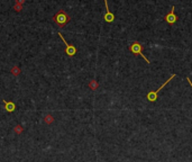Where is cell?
<instances>
[{
	"mask_svg": "<svg viewBox=\"0 0 192 162\" xmlns=\"http://www.w3.org/2000/svg\"><path fill=\"white\" fill-rule=\"evenodd\" d=\"M52 21H53V23H55L58 27H64V26L71 21V17H70V15L66 13L65 10L60 9V10L53 16Z\"/></svg>",
	"mask_w": 192,
	"mask_h": 162,
	"instance_id": "cell-1",
	"label": "cell"
},
{
	"mask_svg": "<svg viewBox=\"0 0 192 162\" xmlns=\"http://www.w3.org/2000/svg\"><path fill=\"white\" fill-rule=\"evenodd\" d=\"M129 50L133 54H135V55H140V56H143V59L146 61L148 64H150V61H148V59L143 54V45L137 41H134L131 42V44L129 45Z\"/></svg>",
	"mask_w": 192,
	"mask_h": 162,
	"instance_id": "cell-2",
	"label": "cell"
},
{
	"mask_svg": "<svg viewBox=\"0 0 192 162\" xmlns=\"http://www.w3.org/2000/svg\"><path fill=\"white\" fill-rule=\"evenodd\" d=\"M176 77V75H172L171 77H170V78H168V80H166V81H165V83H163V84H162V86H161V87L159 88V89H157V90H156V91H151V92H148V94H147V100H148V101H151V103H153V101H155L156 99H157V95H159V92L161 91V90H162V89H163L164 87H165V86H166V84H168V82H170V81H171L172 79H174V78H175Z\"/></svg>",
	"mask_w": 192,
	"mask_h": 162,
	"instance_id": "cell-3",
	"label": "cell"
},
{
	"mask_svg": "<svg viewBox=\"0 0 192 162\" xmlns=\"http://www.w3.org/2000/svg\"><path fill=\"white\" fill-rule=\"evenodd\" d=\"M58 36L61 37V40L64 42V44H65V53L68 54L69 56H74V55H75V53H77V49H75V46L72 45V44H69V43H68V42L64 40V37H63L62 33H58Z\"/></svg>",
	"mask_w": 192,
	"mask_h": 162,
	"instance_id": "cell-4",
	"label": "cell"
},
{
	"mask_svg": "<svg viewBox=\"0 0 192 162\" xmlns=\"http://www.w3.org/2000/svg\"><path fill=\"white\" fill-rule=\"evenodd\" d=\"M164 19H165V21L168 23L170 25H173V24L178 21V17H176L175 14H174V6H172L171 13H168V15H165V16H164Z\"/></svg>",
	"mask_w": 192,
	"mask_h": 162,
	"instance_id": "cell-5",
	"label": "cell"
},
{
	"mask_svg": "<svg viewBox=\"0 0 192 162\" xmlns=\"http://www.w3.org/2000/svg\"><path fill=\"white\" fill-rule=\"evenodd\" d=\"M105 7H106V14H105L103 18H105V21H106L107 23H112V21H115V16H114V14L109 10V8H108V1H107V0H105Z\"/></svg>",
	"mask_w": 192,
	"mask_h": 162,
	"instance_id": "cell-6",
	"label": "cell"
},
{
	"mask_svg": "<svg viewBox=\"0 0 192 162\" xmlns=\"http://www.w3.org/2000/svg\"><path fill=\"white\" fill-rule=\"evenodd\" d=\"M2 101H4V105H5V109H6L8 113H12L15 110L16 106H15V104H14L12 101H7L6 99H4Z\"/></svg>",
	"mask_w": 192,
	"mask_h": 162,
	"instance_id": "cell-7",
	"label": "cell"
},
{
	"mask_svg": "<svg viewBox=\"0 0 192 162\" xmlns=\"http://www.w3.org/2000/svg\"><path fill=\"white\" fill-rule=\"evenodd\" d=\"M44 123L47 125H51L54 123V116L51 114V113H49V114H46L45 116H44Z\"/></svg>",
	"mask_w": 192,
	"mask_h": 162,
	"instance_id": "cell-8",
	"label": "cell"
},
{
	"mask_svg": "<svg viewBox=\"0 0 192 162\" xmlns=\"http://www.w3.org/2000/svg\"><path fill=\"white\" fill-rule=\"evenodd\" d=\"M10 72H11L12 75H15V77H18V75H20L21 73V70L19 67H17V65H14V67L10 69Z\"/></svg>",
	"mask_w": 192,
	"mask_h": 162,
	"instance_id": "cell-9",
	"label": "cell"
},
{
	"mask_svg": "<svg viewBox=\"0 0 192 162\" xmlns=\"http://www.w3.org/2000/svg\"><path fill=\"white\" fill-rule=\"evenodd\" d=\"M88 86H89V88H90L91 90H93L94 91V90H97V89L99 88V83H98L97 80H91Z\"/></svg>",
	"mask_w": 192,
	"mask_h": 162,
	"instance_id": "cell-10",
	"label": "cell"
},
{
	"mask_svg": "<svg viewBox=\"0 0 192 162\" xmlns=\"http://www.w3.org/2000/svg\"><path fill=\"white\" fill-rule=\"evenodd\" d=\"M14 132H15L17 135H21V134L24 133V127H23L20 124H17L16 126L14 127Z\"/></svg>",
	"mask_w": 192,
	"mask_h": 162,
	"instance_id": "cell-11",
	"label": "cell"
},
{
	"mask_svg": "<svg viewBox=\"0 0 192 162\" xmlns=\"http://www.w3.org/2000/svg\"><path fill=\"white\" fill-rule=\"evenodd\" d=\"M12 9H14L16 13H20L21 10H23V6L19 4H17L16 1H15V2H14V7H12Z\"/></svg>",
	"mask_w": 192,
	"mask_h": 162,
	"instance_id": "cell-12",
	"label": "cell"
},
{
	"mask_svg": "<svg viewBox=\"0 0 192 162\" xmlns=\"http://www.w3.org/2000/svg\"><path fill=\"white\" fill-rule=\"evenodd\" d=\"M16 2H17V4H19V5H21V6H23V5L25 4V0H16Z\"/></svg>",
	"mask_w": 192,
	"mask_h": 162,
	"instance_id": "cell-13",
	"label": "cell"
},
{
	"mask_svg": "<svg viewBox=\"0 0 192 162\" xmlns=\"http://www.w3.org/2000/svg\"><path fill=\"white\" fill-rule=\"evenodd\" d=\"M187 80L189 81V83H190V86H191V88H192V81H191L190 79H189V78H187Z\"/></svg>",
	"mask_w": 192,
	"mask_h": 162,
	"instance_id": "cell-14",
	"label": "cell"
}]
</instances>
